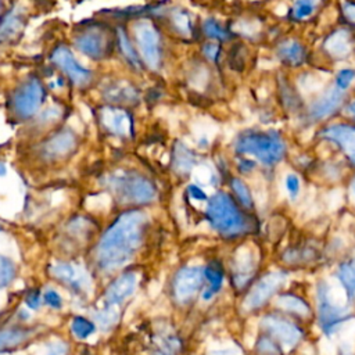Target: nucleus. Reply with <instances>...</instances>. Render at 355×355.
Wrapping results in <instances>:
<instances>
[{
  "instance_id": "cd10ccee",
  "label": "nucleus",
  "mask_w": 355,
  "mask_h": 355,
  "mask_svg": "<svg viewBox=\"0 0 355 355\" xmlns=\"http://www.w3.org/2000/svg\"><path fill=\"white\" fill-rule=\"evenodd\" d=\"M204 276H205V280L208 283V287H205V290L202 293V297H204V300H209L222 288L225 276H223V270L219 266V263H215V262L205 266Z\"/></svg>"
},
{
  "instance_id": "39448f33",
  "label": "nucleus",
  "mask_w": 355,
  "mask_h": 355,
  "mask_svg": "<svg viewBox=\"0 0 355 355\" xmlns=\"http://www.w3.org/2000/svg\"><path fill=\"white\" fill-rule=\"evenodd\" d=\"M290 272L284 268L269 269L261 272L254 283L245 290L243 297V308L245 312H263L266 306H270L273 298L284 290Z\"/></svg>"
},
{
  "instance_id": "f704fd0d",
  "label": "nucleus",
  "mask_w": 355,
  "mask_h": 355,
  "mask_svg": "<svg viewBox=\"0 0 355 355\" xmlns=\"http://www.w3.org/2000/svg\"><path fill=\"white\" fill-rule=\"evenodd\" d=\"M232 189L234 191V194L237 196L239 201L243 204V207L245 208H251L254 204V198L251 196L250 189L245 186V183L240 179H233L232 180Z\"/></svg>"
},
{
  "instance_id": "bb28decb",
  "label": "nucleus",
  "mask_w": 355,
  "mask_h": 355,
  "mask_svg": "<svg viewBox=\"0 0 355 355\" xmlns=\"http://www.w3.org/2000/svg\"><path fill=\"white\" fill-rule=\"evenodd\" d=\"M329 78L330 75L324 72H305L298 76L297 85L302 94H312L320 92Z\"/></svg>"
},
{
  "instance_id": "e433bc0d",
  "label": "nucleus",
  "mask_w": 355,
  "mask_h": 355,
  "mask_svg": "<svg viewBox=\"0 0 355 355\" xmlns=\"http://www.w3.org/2000/svg\"><path fill=\"white\" fill-rule=\"evenodd\" d=\"M318 3H319V0H295L294 10H293L294 17L300 18V19L309 17L315 11Z\"/></svg>"
},
{
  "instance_id": "473e14b6",
  "label": "nucleus",
  "mask_w": 355,
  "mask_h": 355,
  "mask_svg": "<svg viewBox=\"0 0 355 355\" xmlns=\"http://www.w3.org/2000/svg\"><path fill=\"white\" fill-rule=\"evenodd\" d=\"M71 329H72V333L78 337V338H87L89 336H92L94 333V323L87 320L86 318L83 316H76L73 320H72V324H71Z\"/></svg>"
},
{
  "instance_id": "7c9ffc66",
  "label": "nucleus",
  "mask_w": 355,
  "mask_h": 355,
  "mask_svg": "<svg viewBox=\"0 0 355 355\" xmlns=\"http://www.w3.org/2000/svg\"><path fill=\"white\" fill-rule=\"evenodd\" d=\"M26 337H28L26 330H19V329L0 330V351H4L21 344L22 341L26 340Z\"/></svg>"
},
{
  "instance_id": "a878e982",
  "label": "nucleus",
  "mask_w": 355,
  "mask_h": 355,
  "mask_svg": "<svg viewBox=\"0 0 355 355\" xmlns=\"http://www.w3.org/2000/svg\"><path fill=\"white\" fill-rule=\"evenodd\" d=\"M326 50L336 58H343L351 53V40L347 31L334 32L324 43Z\"/></svg>"
},
{
  "instance_id": "412c9836",
  "label": "nucleus",
  "mask_w": 355,
  "mask_h": 355,
  "mask_svg": "<svg viewBox=\"0 0 355 355\" xmlns=\"http://www.w3.org/2000/svg\"><path fill=\"white\" fill-rule=\"evenodd\" d=\"M327 139H331L337 141L345 154L349 157V159L355 164V129L344 125H336L330 126L324 133Z\"/></svg>"
},
{
  "instance_id": "49530a36",
  "label": "nucleus",
  "mask_w": 355,
  "mask_h": 355,
  "mask_svg": "<svg viewBox=\"0 0 355 355\" xmlns=\"http://www.w3.org/2000/svg\"><path fill=\"white\" fill-rule=\"evenodd\" d=\"M209 355H243V349L239 345H230L214 349L209 352Z\"/></svg>"
},
{
  "instance_id": "4be33fe9",
  "label": "nucleus",
  "mask_w": 355,
  "mask_h": 355,
  "mask_svg": "<svg viewBox=\"0 0 355 355\" xmlns=\"http://www.w3.org/2000/svg\"><path fill=\"white\" fill-rule=\"evenodd\" d=\"M24 26V14L18 8L10 10L0 19V46L11 42Z\"/></svg>"
},
{
  "instance_id": "09e8293b",
  "label": "nucleus",
  "mask_w": 355,
  "mask_h": 355,
  "mask_svg": "<svg viewBox=\"0 0 355 355\" xmlns=\"http://www.w3.org/2000/svg\"><path fill=\"white\" fill-rule=\"evenodd\" d=\"M44 355H67V345L64 343L53 344Z\"/></svg>"
},
{
  "instance_id": "423d86ee",
  "label": "nucleus",
  "mask_w": 355,
  "mask_h": 355,
  "mask_svg": "<svg viewBox=\"0 0 355 355\" xmlns=\"http://www.w3.org/2000/svg\"><path fill=\"white\" fill-rule=\"evenodd\" d=\"M209 225L225 237H236L247 230V222L226 193L214 194L205 209Z\"/></svg>"
},
{
  "instance_id": "58836bf2",
  "label": "nucleus",
  "mask_w": 355,
  "mask_h": 355,
  "mask_svg": "<svg viewBox=\"0 0 355 355\" xmlns=\"http://www.w3.org/2000/svg\"><path fill=\"white\" fill-rule=\"evenodd\" d=\"M202 31L204 33L208 36V37H212V39H227V33L226 31H223L220 28V25L215 21V19H205L204 24H202Z\"/></svg>"
},
{
  "instance_id": "c03bdc74",
  "label": "nucleus",
  "mask_w": 355,
  "mask_h": 355,
  "mask_svg": "<svg viewBox=\"0 0 355 355\" xmlns=\"http://www.w3.org/2000/svg\"><path fill=\"white\" fill-rule=\"evenodd\" d=\"M202 53L209 61H215L218 54H219V46L214 42H208L202 46Z\"/></svg>"
},
{
  "instance_id": "5fc2aeb1",
  "label": "nucleus",
  "mask_w": 355,
  "mask_h": 355,
  "mask_svg": "<svg viewBox=\"0 0 355 355\" xmlns=\"http://www.w3.org/2000/svg\"><path fill=\"white\" fill-rule=\"evenodd\" d=\"M351 193H352V197H354V200H355V180H354V183H352V186H351Z\"/></svg>"
},
{
  "instance_id": "f8f14e48",
  "label": "nucleus",
  "mask_w": 355,
  "mask_h": 355,
  "mask_svg": "<svg viewBox=\"0 0 355 355\" xmlns=\"http://www.w3.org/2000/svg\"><path fill=\"white\" fill-rule=\"evenodd\" d=\"M270 308L305 324L313 319L312 304L300 293L284 288L272 301Z\"/></svg>"
},
{
  "instance_id": "72a5a7b5",
  "label": "nucleus",
  "mask_w": 355,
  "mask_h": 355,
  "mask_svg": "<svg viewBox=\"0 0 355 355\" xmlns=\"http://www.w3.org/2000/svg\"><path fill=\"white\" fill-rule=\"evenodd\" d=\"M15 276V265L14 262L7 258L0 255V290L7 287Z\"/></svg>"
},
{
  "instance_id": "a211bd4d",
  "label": "nucleus",
  "mask_w": 355,
  "mask_h": 355,
  "mask_svg": "<svg viewBox=\"0 0 355 355\" xmlns=\"http://www.w3.org/2000/svg\"><path fill=\"white\" fill-rule=\"evenodd\" d=\"M334 279L344 293L345 302L355 304V259L340 261L334 269Z\"/></svg>"
},
{
  "instance_id": "ddd939ff",
  "label": "nucleus",
  "mask_w": 355,
  "mask_h": 355,
  "mask_svg": "<svg viewBox=\"0 0 355 355\" xmlns=\"http://www.w3.org/2000/svg\"><path fill=\"white\" fill-rule=\"evenodd\" d=\"M97 116L101 128L115 137L126 139L130 137L135 132L133 116L123 107L108 104L100 108Z\"/></svg>"
},
{
  "instance_id": "4468645a",
  "label": "nucleus",
  "mask_w": 355,
  "mask_h": 355,
  "mask_svg": "<svg viewBox=\"0 0 355 355\" xmlns=\"http://www.w3.org/2000/svg\"><path fill=\"white\" fill-rule=\"evenodd\" d=\"M50 60L58 69H61L68 76V79L75 86L86 87L90 85L93 79L92 71L80 65L67 46L60 44L55 49H53L50 54Z\"/></svg>"
},
{
  "instance_id": "37998d69",
  "label": "nucleus",
  "mask_w": 355,
  "mask_h": 355,
  "mask_svg": "<svg viewBox=\"0 0 355 355\" xmlns=\"http://www.w3.org/2000/svg\"><path fill=\"white\" fill-rule=\"evenodd\" d=\"M43 300L47 305L53 306V308H60L62 301H61V297L58 295V293H55L54 290H47L43 295Z\"/></svg>"
},
{
  "instance_id": "8fccbe9b",
  "label": "nucleus",
  "mask_w": 355,
  "mask_h": 355,
  "mask_svg": "<svg viewBox=\"0 0 355 355\" xmlns=\"http://www.w3.org/2000/svg\"><path fill=\"white\" fill-rule=\"evenodd\" d=\"M25 302H26V305H28L29 308H37L39 304H40V295H39V293H37V291H32L31 294H28Z\"/></svg>"
},
{
  "instance_id": "79ce46f5",
  "label": "nucleus",
  "mask_w": 355,
  "mask_h": 355,
  "mask_svg": "<svg viewBox=\"0 0 355 355\" xmlns=\"http://www.w3.org/2000/svg\"><path fill=\"white\" fill-rule=\"evenodd\" d=\"M116 318H118V315H116V313L114 312V309H111V308L103 309L101 312H97V313H96V319H97V322H98L103 327H108V326L114 324L115 320H116Z\"/></svg>"
},
{
  "instance_id": "c9c22d12",
  "label": "nucleus",
  "mask_w": 355,
  "mask_h": 355,
  "mask_svg": "<svg viewBox=\"0 0 355 355\" xmlns=\"http://www.w3.org/2000/svg\"><path fill=\"white\" fill-rule=\"evenodd\" d=\"M179 349V340H176L173 336L161 337V340L157 344L155 355H175Z\"/></svg>"
},
{
  "instance_id": "393cba45",
  "label": "nucleus",
  "mask_w": 355,
  "mask_h": 355,
  "mask_svg": "<svg viewBox=\"0 0 355 355\" xmlns=\"http://www.w3.org/2000/svg\"><path fill=\"white\" fill-rule=\"evenodd\" d=\"M115 40H116L118 49H119L121 54L123 55V58L126 60V62L130 67L136 68V69L141 68L143 62H141V58H140V55L137 53V49L130 42V39H129V36H128V33H126V31L123 28H118L115 31Z\"/></svg>"
},
{
  "instance_id": "6e6d98bb",
  "label": "nucleus",
  "mask_w": 355,
  "mask_h": 355,
  "mask_svg": "<svg viewBox=\"0 0 355 355\" xmlns=\"http://www.w3.org/2000/svg\"><path fill=\"white\" fill-rule=\"evenodd\" d=\"M0 232H1V227H0Z\"/></svg>"
},
{
  "instance_id": "a18cd8bd",
  "label": "nucleus",
  "mask_w": 355,
  "mask_h": 355,
  "mask_svg": "<svg viewBox=\"0 0 355 355\" xmlns=\"http://www.w3.org/2000/svg\"><path fill=\"white\" fill-rule=\"evenodd\" d=\"M343 202V190L341 189H334L327 194V204L331 208L340 207Z\"/></svg>"
},
{
  "instance_id": "0eeeda50",
  "label": "nucleus",
  "mask_w": 355,
  "mask_h": 355,
  "mask_svg": "<svg viewBox=\"0 0 355 355\" xmlns=\"http://www.w3.org/2000/svg\"><path fill=\"white\" fill-rule=\"evenodd\" d=\"M236 150L239 153L255 157L262 164L272 165L282 158L284 153V144L277 136L250 133L237 139Z\"/></svg>"
},
{
  "instance_id": "864d4df0",
  "label": "nucleus",
  "mask_w": 355,
  "mask_h": 355,
  "mask_svg": "<svg viewBox=\"0 0 355 355\" xmlns=\"http://www.w3.org/2000/svg\"><path fill=\"white\" fill-rule=\"evenodd\" d=\"M6 173V165L0 164V175H4Z\"/></svg>"
},
{
  "instance_id": "ea45409f",
  "label": "nucleus",
  "mask_w": 355,
  "mask_h": 355,
  "mask_svg": "<svg viewBox=\"0 0 355 355\" xmlns=\"http://www.w3.org/2000/svg\"><path fill=\"white\" fill-rule=\"evenodd\" d=\"M234 31H237L239 33L252 37L255 36L259 31H261V25L257 21H239L237 24H234Z\"/></svg>"
},
{
  "instance_id": "1a4fd4ad",
  "label": "nucleus",
  "mask_w": 355,
  "mask_h": 355,
  "mask_svg": "<svg viewBox=\"0 0 355 355\" xmlns=\"http://www.w3.org/2000/svg\"><path fill=\"white\" fill-rule=\"evenodd\" d=\"M46 92L39 78L31 76L22 82L11 94V108L17 118H32L44 100Z\"/></svg>"
},
{
  "instance_id": "c756f323",
  "label": "nucleus",
  "mask_w": 355,
  "mask_h": 355,
  "mask_svg": "<svg viewBox=\"0 0 355 355\" xmlns=\"http://www.w3.org/2000/svg\"><path fill=\"white\" fill-rule=\"evenodd\" d=\"M277 53L280 55L282 60L291 62V64H297L302 60L304 51L300 43L294 42V40H287L284 43H282L277 49Z\"/></svg>"
},
{
  "instance_id": "9d476101",
  "label": "nucleus",
  "mask_w": 355,
  "mask_h": 355,
  "mask_svg": "<svg viewBox=\"0 0 355 355\" xmlns=\"http://www.w3.org/2000/svg\"><path fill=\"white\" fill-rule=\"evenodd\" d=\"M259 254L254 247L241 245L236 250L230 265L232 284L236 290L244 291L259 276Z\"/></svg>"
},
{
  "instance_id": "7ed1b4c3",
  "label": "nucleus",
  "mask_w": 355,
  "mask_h": 355,
  "mask_svg": "<svg viewBox=\"0 0 355 355\" xmlns=\"http://www.w3.org/2000/svg\"><path fill=\"white\" fill-rule=\"evenodd\" d=\"M105 187L123 204H148L157 197V187L136 171H115L104 180Z\"/></svg>"
},
{
  "instance_id": "dca6fc26",
  "label": "nucleus",
  "mask_w": 355,
  "mask_h": 355,
  "mask_svg": "<svg viewBox=\"0 0 355 355\" xmlns=\"http://www.w3.org/2000/svg\"><path fill=\"white\" fill-rule=\"evenodd\" d=\"M204 269L198 266L182 268L173 280V293L179 301L191 298L204 284Z\"/></svg>"
},
{
  "instance_id": "c85d7f7f",
  "label": "nucleus",
  "mask_w": 355,
  "mask_h": 355,
  "mask_svg": "<svg viewBox=\"0 0 355 355\" xmlns=\"http://www.w3.org/2000/svg\"><path fill=\"white\" fill-rule=\"evenodd\" d=\"M255 354L257 355H286L280 345L273 341L269 336L259 331L255 340Z\"/></svg>"
},
{
  "instance_id": "4c0bfd02",
  "label": "nucleus",
  "mask_w": 355,
  "mask_h": 355,
  "mask_svg": "<svg viewBox=\"0 0 355 355\" xmlns=\"http://www.w3.org/2000/svg\"><path fill=\"white\" fill-rule=\"evenodd\" d=\"M283 186H284V190L287 193V196L291 198V200H295L298 196H300V179L295 173L293 172H288L284 179H283Z\"/></svg>"
},
{
  "instance_id": "f257e3e1",
  "label": "nucleus",
  "mask_w": 355,
  "mask_h": 355,
  "mask_svg": "<svg viewBox=\"0 0 355 355\" xmlns=\"http://www.w3.org/2000/svg\"><path fill=\"white\" fill-rule=\"evenodd\" d=\"M146 215L132 209L121 214L103 234L97 259L103 269H114L128 262L137 251L146 227Z\"/></svg>"
},
{
  "instance_id": "f03ea898",
  "label": "nucleus",
  "mask_w": 355,
  "mask_h": 355,
  "mask_svg": "<svg viewBox=\"0 0 355 355\" xmlns=\"http://www.w3.org/2000/svg\"><path fill=\"white\" fill-rule=\"evenodd\" d=\"M354 313L349 305L338 302L333 295V288L330 283L324 279L318 280L315 286L313 297V320L318 324L320 333L331 338L334 337L345 323L354 319Z\"/></svg>"
},
{
  "instance_id": "20e7f679",
  "label": "nucleus",
  "mask_w": 355,
  "mask_h": 355,
  "mask_svg": "<svg viewBox=\"0 0 355 355\" xmlns=\"http://www.w3.org/2000/svg\"><path fill=\"white\" fill-rule=\"evenodd\" d=\"M259 331L276 341L286 355L297 349L306 337V330L302 323L275 309L261 313Z\"/></svg>"
},
{
  "instance_id": "3c124183",
  "label": "nucleus",
  "mask_w": 355,
  "mask_h": 355,
  "mask_svg": "<svg viewBox=\"0 0 355 355\" xmlns=\"http://www.w3.org/2000/svg\"><path fill=\"white\" fill-rule=\"evenodd\" d=\"M343 8H344V12L347 14V17H348L351 21L355 22V6L351 4V3H344Z\"/></svg>"
},
{
  "instance_id": "de8ad7c7",
  "label": "nucleus",
  "mask_w": 355,
  "mask_h": 355,
  "mask_svg": "<svg viewBox=\"0 0 355 355\" xmlns=\"http://www.w3.org/2000/svg\"><path fill=\"white\" fill-rule=\"evenodd\" d=\"M187 193H189V196H190L191 198H194V200H197V201H207V194H205L204 190H202L200 186H197V184H190V186L187 187Z\"/></svg>"
},
{
  "instance_id": "9b49d317",
  "label": "nucleus",
  "mask_w": 355,
  "mask_h": 355,
  "mask_svg": "<svg viewBox=\"0 0 355 355\" xmlns=\"http://www.w3.org/2000/svg\"><path fill=\"white\" fill-rule=\"evenodd\" d=\"M75 46L89 58L100 61L108 57V54L112 51V36L107 32V29L98 24L87 25L80 28L75 37H73Z\"/></svg>"
},
{
  "instance_id": "aec40b11",
  "label": "nucleus",
  "mask_w": 355,
  "mask_h": 355,
  "mask_svg": "<svg viewBox=\"0 0 355 355\" xmlns=\"http://www.w3.org/2000/svg\"><path fill=\"white\" fill-rule=\"evenodd\" d=\"M104 97L111 105H128L133 104L139 98V93L135 86L126 82H112L104 89Z\"/></svg>"
},
{
  "instance_id": "5701e85b",
  "label": "nucleus",
  "mask_w": 355,
  "mask_h": 355,
  "mask_svg": "<svg viewBox=\"0 0 355 355\" xmlns=\"http://www.w3.org/2000/svg\"><path fill=\"white\" fill-rule=\"evenodd\" d=\"M343 101V90H340L337 86L331 87L326 94H323L320 98H318L312 108L311 112L316 118H324L330 115Z\"/></svg>"
},
{
  "instance_id": "2eb2a0df",
  "label": "nucleus",
  "mask_w": 355,
  "mask_h": 355,
  "mask_svg": "<svg viewBox=\"0 0 355 355\" xmlns=\"http://www.w3.org/2000/svg\"><path fill=\"white\" fill-rule=\"evenodd\" d=\"M78 137L71 129H60L40 146V157L44 161H60L75 151Z\"/></svg>"
},
{
  "instance_id": "2f4dec72",
  "label": "nucleus",
  "mask_w": 355,
  "mask_h": 355,
  "mask_svg": "<svg viewBox=\"0 0 355 355\" xmlns=\"http://www.w3.org/2000/svg\"><path fill=\"white\" fill-rule=\"evenodd\" d=\"M171 24L173 29L183 36H189L191 33V19L184 10H175L171 14Z\"/></svg>"
},
{
  "instance_id": "6ab92c4d",
  "label": "nucleus",
  "mask_w": 355,
  "mask_h": 355,
  "mask_svg": "<svg viewBox=\"0 0 355 355\" xmlns=\"http://www.w3.org/2000/svg\"><path fill=\"white\" fill-rule=\"evenodd\" d=\"M136 286V275L135 273H125L114 280L105 291V305L112 306L121 304L126 300L135 290Z\"/></svg>"
},
{
  "instance_id": "b1692460",
  "label": "nucleus",
  "mask_w": 355,
  "mask_h": 355,
  "mask_svg": "<svg viewBox=\"0 0 355 355\" xmlns=\"http://www.w3.org/2000/svg\"><path fill=\"white\" fill-rule=\"evenodd\" d=\"M196 165V155L190 148H187L183 143L176 141L172 150V169L176 173L186 175L189 173Z\"/></svg>"
},
{
  "instance_id": "603ef678",
  "label": "nucleus",
  "mask_w": 355,
  "mask_h": 355,
  "mask_svg": "<svg viewBox=\"0 0 355 355\" xmlns=\"http://www.w3.org/2000/svg\"><path fill=\"white\" fill-rule=\"evenodd\" d=\"M345 112H347L348 115H351V116L355 118V100L345 108Z\"/></svg>"
},
{
  "instance_id": "a19ab883",
  "label": "nucleus",
  "mask_w": 355,
  "mask_h": 355,
  "mask_svg": "<svg viewBox=\"0 0 355 355\" xmlns=\"http://www.w3.org/2000/svg\"><path fill=\"white\" fill-rule=\"evenodd\" d=\"M354 78H355V72L352 69H343L338 72V75L336 78V86L340 90H345L352 83Z\"/></svg>"
},
{
  "instance_id": "f3484780",
  "label": "nucleus",
  "mask_w": 355,
  "mask_h": 355,
  "mask_svg": "<svg viewBox=\"0 0 355 355\" xmlns=\"http://www.w3.org/2000/svg\"><path fill=\"white\" fill-rule=\"evenodd\" d=\"M50 273L76 291H83L90 287V279L85 268L72 262H57L50 266Z\"/></svg>"
},
{
  "instance_id": "6e6552de",
  "label": "nucleus",
  "mask_w": 355,
  "mask_h": 355,
  "mask_svg": "<svg viewBox=\"0 0 355 355\" xmlns=\"http://www.w3.org/2000/svg\"><path fill=\"white\" fill-rule=\"evenodd\" d=\"M133 35L141 62L150 69H157L162 60V44L158 28L150 19H140L135 24Z\"/></svg>"
}]
</instances>
